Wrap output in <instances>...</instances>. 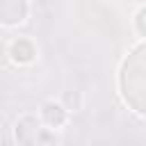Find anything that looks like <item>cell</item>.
Listing matches in <instances>:
<instances>
[{
	"instance_id": "obj_1",
	"label": "cell",
	"mask_w": 146,
	"mask_h": 146,
	"mask_svg": "<svg viewBox=\"0 0 146 146\" xmlns=\"http://www.w3.org/2000/svg\"><path fill=\"white\" fill-rule=\"evenodd\" d=\"M119 94L135 114L146 119V41L123 57L119 66Z\"/></svg>"
},
{
	"instance_id": "obj_2",
	"label": "cell",
	"mask_w": 146,
	"mask_h": 146,
	"mask_svg": "<svg viewBox=\"0 0 146 146\" xmlns=\"http://www.w3.org/2000/svg\"><path fill=\"white\" fill-rule=\"evenodd\" d=\"M14 139L18 146H55L59 137L43 128L39 114H23L14 123Z\"/></svg>"
},
{
	"instance_id": "obj_3",
	"label": "cell",
	"mask_w": 146,
	"mask_h": 146,
	"mask_svg": "<svg viewBox=\"0 0 146 146\" xmlns=\"http://www.w3.org/2000/svg\"><path fill=\"white\" fill-rule=\"evenodd\" d=\"M30 16L27 0H0V27H18Z\"/></svg>"
},
{
	"instance_id": "obj_4",
	"label": "cell",
	"mask_w": 146,
	"mask_h": 146,
	"mask_svg": "<svg viewBox=\"0 0 146 146\" xmlns=\"http://www.w3.org/2000/svg\"><path fill=\"white\" fill-rule=\"evenodd\" d=\"M7 55H9V59H11L16 66H30V64L36 59L39 50H36V43H34L30 36H14V39L9 41Z\"/></svg>"
},
{
	"instance_id": "obj_5",
	"label": "cell",
	"mask_w": 146,
	"mask_h": 146,
	"mask_svg": "<svg viewBox=\"0 0 146 146\" xmlns=\"http://www.w3.org/2000/svg\"><path fill=\"white\" fill-rule=\"evenodd\" d=\"M39 119H41L43 128L57 132L68 123V110L62 105V100H46L39 110Z\"/></svg>"
},
{
	"instance_id": "obj_6",
	"label": "cell",
	"mask_w": 146,
	"mask_h": 146,
	"mask_svg": "<svg viewBox=\"0 0 146 146\" xmlns=\"http://www.w3.org/2000/svg\"><path fill=\"white\" fill-rule=\"evenodd\" d=\"M132 27H135V32L146 41V5H141V7L135 11V16H132Z\"/></svg>"
},
{
	"instance_id": "obj_7",
	"label": "cell",
	"mask_w": 146,
	"mask_h": 146,
	"mask_svg": "<svg viewBox=\"0 0 146 146\" xmlns=\"http://www.w3.org/2000/svg\"><path fill=\"white\" fill-rule=\"evenodd\" d=\"M62 105H64L68 112H78V110H82V94H80V91H73V94L66 91Z\"/></svg>"
}]
</instances>
